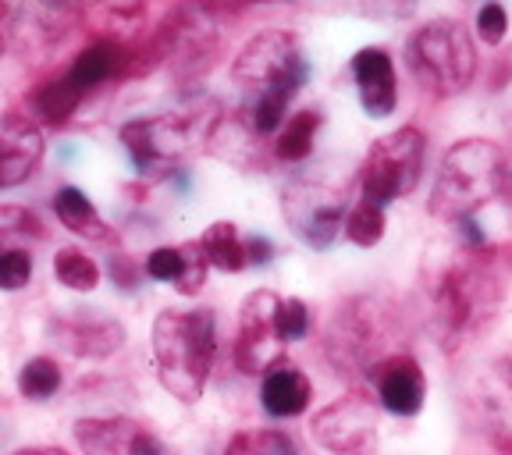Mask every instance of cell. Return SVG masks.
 <instances>
[{
    "label": "cell",
    "instance_id": "obj_1",
    "mask_svg": "<svg viewBox=\"0 0 512 455\" xmlns=\"http://www.w3.org/2000/svg\"><path fill=\"white\" fill-rule=\"evenodd\" d=\"M217 356L214 310H164L153 320V363L175 399L196 402Z\"/></svg>",
    "mask_w": 512,
    "mask_h": 455
},
{
    "label": "cell",
    "instance_id": "obj_2",
    "mask_svg": "<svg viewBox=\"0 0 512 455\" xmlns=\"http://www.w3.org/2000/svg\"><path fill=\"white\" fill-rule=\"evenodd\" d=\"M509 153L491 139H463L445 153L431 189V214L438 221H473L480 207L505 200Z\"/></svg>",
    "mask_w": 512,
    "mask_h": 455
},
{
    "label": "cell",
    "instance_id": "obj_3",
    "mask_svg": "<svg viewBox=\"0 0 512 455\" xmlns=\"http://www.w3.org/2000/svg\"><path fill=\"white\" fill-rule=\"evenodd\" d=\"M217 111H221L217 100H203V104H192L185 111L128 121V125H121V143L132 153L139 175L160 178L171 168H178L185 157H192L203 143H210L217 128Z\"/></svg>",
    "mask_w": 512,
    "mask_h": 455
},
{
    "label": "cell",
    "instance_id": "obj_4",
    "mask_svg": "<svg viewBox=\"0 0 512 455\" xmlns=\"http://www.w3.org/2000/svg\"><path fill=\"white\" fill-rule=\"evenodd\" d=\"M406 64L416 82L431 89L434 96H456L477 75V54H473L470 32L459 22H431L416 32L406 47Z\"/></svg>",
    "mask_w": 512,
    "mask_h": 455
},
{
    "label": "cell",
    "instance_id": "obj_5",
    "mask_svg": "<svg viewBox=\"0 0 512 455\" xmlns=\"http://www.w3.org/2000/svg\"><path fill=\"white\" fill-rule=\"evenodd\" d=\"M306 75H310V64L299 50V40L281 29L260 32L232 64L235 86L249 93V100L274 96V100L292 104V96L303 89Z\"/></svg>",
    "mask_w": 512,
    "mask_h": 455
},
{
    "label": "cell",
    "instance_id": "obj_6",
    "mask_svg": "<svg viewBox=\"0 0 512 455\" xmlns=\"http://www.w3.org/2000/svg\"><path fill=\"white\" fill-rule=\"evenodd\" d=\"M424 160L427 136L420 128L406 125L399 132H392V136L377 139L360 168L363 200L374 203V207H388V203L409 196L424 178Z\"/></svg>",
    "mask_w": 512,
    "mask_h": 455
},
{
    "label": "cell",
    "instance_id": "obj_7",
    "mask_svg": "<svg viewBox=\"0 0 512 455\" xmlns=\"http://www.w3.org/2000/svg\"><path fill=\"white\" fill-rule=\"evenodd\" d=\"M377 427V402L367 392L342 395L310 420L313 441L335 455H370L377 448Z\"/></svg>",
    "mask_w": 512,
    "mask_h": 455
},
{
    "label": "cell",
    "instance_id": "obj_8",
    "mask_svg": "<svg viewBox=\"0 0 512 455\" xmlns=\"http://www.w3.org/2000/svg\"><path fill=\"white\" fill-rule=\"evenodd\" d=\"M281 214H285L288 228L313 249H328L342 232V214L345 200L335 189L320 182H306L296 178L281 196Z\"/></svg>",
    "mask_w": 512,
    "mask_h": 455
},
{
    "label": "cell",
    "instance_id": "obj_9",
    "mask_svg": "<svg viewBox=\"0 0 512 455\" xmlns=\"http://www.w3.org/2000/svg\"><path fill=\"white\" fill-rule=\"evenodd\" d=\"M274 310H278V296L271 288H260L242 303L239 342H235V363H239L242 374H264L267 367H274L285 356L281 352L285 342L274 335Z\"/></svg>",
    "mask_w": 512,
    "mask_h": 455
},
{
    "label": "cell",
    "instance_id": "obj_10",
    "mask_svg": "<svg viewBox=\"0 0 512 455\" xmlns=\"http://www.w3.org/2000/svg\"><path fill=\"white\" fill-rule=\"evenodd\" d=\"M75 441L86 455H171V448L128 416H89L75 424Z\"/></svg>",
    "mask_w": 512,
    "mask_h": 455
},
{
    "label": "cell",
    "instance_id": "obj_11",
    "mask_svg": "<svg viewBox=\"0 0 512 455\" xmlns=\"http://www.w3.org/2000/svg\"><path fill=\"white\" fill-rule=\"evenodd\" d=\"M367 374L374 381V399L392 416H416L424 409L427 381L413 356H384Z\"/></svg>",
    "mask_w": 512,
    "mask_h": 455
},
{
    "label": "cell",
    "instance_id": "obj_12",
    "mask_svg": "<svg viewBox=\"0 0 512 455\" xmlns=\"http://www.w3.org/2000/svg\"><path fill=\"white\" fill-rule=\"evenodd\" d=\"M47 331L61 349H68L72 356H89V360H104V356L118 352L121 342H125L121 324H114V320H107V317H96V313H68V317H57L47 324Z\"/></svg>",
    "mask_w": 512,
    "mask_h": 455
},
{
    "label": "cell",
    "instance_id": "obj_13",
    "mask_svg": "<svg viewBox=\"0 0 512 455\" xmlns=\"http://www.w3.org/2000/svg\"><path fill=\"white\" fill-rule=\"evenodd\" d=\"M491 310L488 281L473 271H452L438 292V320L445 324L448 338H459L463 331L477 328L480 317Z\"/></svg>",
    "mask_w": 512,
    "mask_h": 455
},
{
    "label": "cell",
    "instance_id": "obj_14",
    "mask_svg": "<svg viewBox=\"0 0 512 455\" xmlns=\"http://www.w3.org/2000/svg\"><path fill=\"white\" fill-rule=\"evenodd\" d=\"M43 160V136L22 114L0 118V189L22 185Z\"/></svg>",
    "mask_w": 512,
    "mask_h": 455
},
{
    "label": "cell",
    "instance_id": "obj_15",
    "mask_svg": "<svg viewBox=\"0 0 512 455\" xmlns=\"http://www.w3.org/2000/svg\"><path fill=\"white\" fill-rule=\"evenodd\" d=\"M352 79L360 86V104L370 118H388L399 104V89H395V64L388 50L363 47L352 57Z\"/></svg>",
    "mask_w": 512,
    "mask_h": 455
},
{
    "label": "cell",
    "instance_id": "obj_16",
    "mask_svg": "<svg viewBox=\"0 0 512 455\" xmlns=\"http://www.w3.org/2000/svg\"><path fill=\"white\" fill-rule=\"evenodd\" d=\"M260 377H264V381H260V402H264V409L274 420H292V416L306 413V406H310V399H313V384L296 363H288L285 356H281V360L274 363V367H267Z\"/></svg>",
    "mask_w": 512,
    "mask_h": 455
},
{
    "label": "cell",
    "instance_id": "obj_17",
    "mask_svg": "<svg viewBox=\"0 0 512 455\" xmlns=\"http://www.w3.org/2000/svg\"><path fill=\"white\" fill-rule=\"evenodd\" d=\"M121 75H136V54L114 40H96L93 47L82 50L72 68H68V79H72L82 93H89V89H96L107 79H121Z\"/></svg>",
    "mask_w": 512,
    "mask_h": 455
},
{
    "label": "cell",
    "instance_id": "obj_18",
    "mask_svg": "<svg viewBox=\"0 0 512 455\" xmlns=\"http://www.w3.org/2000/svg\"><path fill=\"white\" fill-rule=\"evenodd\" d=\"M54 210H57V221H61L68 232L79 235V239L104 242L107 235H111L107 221L96 214V207L89 203V196L82 189H75V185H64V189H57Z\"/></svg>",
    "mask_w": 512,
    "mask_h": 455
},
{
    "label": "cell",
    "instance_id": "obj_19",
    "mask_svg": "<svg viewBox=\"0 0 512 455\" xmlns=\"http://www.w3.org/2000/svg\"><path fill=\"white\" fill-rule=\"evenodd\" d=\"M82 89L75 86L68 75H61V79H50V82H43L36 93H32V114L43 121V125H64V121L72 118L75 111H79V104H82Z\"/></svg>",
    "mask_w": 512,
    "mask_h": 455
},
{
    "label": "cell",
    "instance_id": "obj_20",
    "mask_svg": "<svg viewBox=\"0 0 512 455\" xmlns=\"http://www.w3.org/2000/svg\"><path fill=\"white\" fill-rule=\"evenodd\" d=\"M200 246H203V253H207L210 267H217V271L239 274V271H246V267H249V260H246V242L239 239V228H235L232 221L210 224L207 232H203Z\"/></svg>",
    "mask_w": 512,
    "mask_h": 455
},
{
    "label": "cell",
    "instance_id": "obj_21",
    "mask_svg": "<svg viewBox=\"0 0 512 455\" xmlns=\"http://www.w3.org/2000/svg\"><path fill=\"white\" fill-rule=\"evenodd\" d=\"M320 128V111H299L281 125L278 139H274V157L285 164H299L313 153V139Z\"/></svg>",
    "mask_w": 512,
    "mask_h": 455
},
{
    "label": "cell",
    "instance_id": "obj_22",
    "mask_svg": "<svg viewBox=\"0 0 512 455\" xmlns=\"http://www.w3.org/2000/svg\"><path fill=\"white\" fill-rule=\"evenodd\" d=\"M224 455H299V448L292 434L278 431V427H256V431L235 434Z\"/></svg>",
    "mask_w": 512,
    "mask_h": 455
},
{
    "label": "cell",
    "instance_id": "obj_23",
    "mask_svg": "<svg viewBox=\"0 0 512 455\" xmlns=\"http://www.w3.org/2000/svg\"><path fill=\"white\" fill-rule=\"evenodd\" d=\"M54 274L64 288H72V292H93L100 285V267L89 260L82 249H57L54 256Z\"/></svg>",
    "mask_w": 512,
    "mask_h": 455
},
{
    "label": "cell",
    "instance_id": "obj_24",
    "mask_svg": "<svg viewBox=\"0 0 512 455\" xmlns=\"http://www.w3.org/2000/svg\"><path fill=\"white\" fill-rule=\"evenodd\" d=\"M345 239L352 242V246L360 249H370L377 246V242L384 239V207H374V203H356V207L345 214Z\"/></svg>",
    "mask_w": 512,
    "mask_h": 455
},
{
    "label": "cell",
    "instance_id": "obj_25",
    "mask_svg": "<svg viewBox=\"0 0 512 455\" xmlns=\"http://www.w3.org/2000/svg\"><path fill=\"white\" fill-rule=\"evenodd\" d=\"M57 388H61V367H57L50 356H36V360L25 363L22 374H18V392L32 402L50 399Z\"/></svg>",
    "mask_w": 512,
    "mask_h": 455
},
{
    "label": "cell",
    "instance_id": "obj_26",
    "mask_svg": "<svg viewBox=\"0 0 512 455\" xmlns=\"http://www.w3.org/2000/svg\"><path fill=\"white\" fill-rule=\"evenodd\" d=\"M182 274L175 278V288L182 292V296H196L203 288V281H207V253H203L200 239H192V242H182Z\"/></svg>",
    "mask_w": 512,
    "mask_h": 455
},
{
    "label": "cell",
    "instance_id": "obj_27",
    "mask_svg": "<svg viewBox=\"0 0 512 455\" xmlns=\"http://www.w3.org/2000/svg\"><path fill=\"white\" fill-rule=\"evenodd\" d=\"M274 335L281 342H299V338L310 335V310H306L303 299H278V310H274Z\"/></svg>",
    "mask_w": 512,
    "mask_h": 455
},
{
    "label": "cell",
    "instance_id": "obj_28",
    "mask_svg": "<svg viewBox=\"0 0 512 455\" xmlns=\"http://www.w3.org/2000/svg\"><path fill=\"white\" fill-rule=\"evenodd\" d=\"M32 278V256L25 249H4L0 253V288L4 292H18Z\"/></svg>",
    "mask_w": 512,
    "mask_h": 455
},
{
    "label": "cell",
    "instance_id": "obj_29",
    "mask_svg": "<svg viewBox=\"0 0 512 455\" xmlns=\"http://www.w3.org/2000/svg\"><path fill=\"white\" fill-rule=\"evenodd\" d=\"M505 32H509V15H505V8L502 4H484V8L477 11V36L488 47H498V43L505 40Z\"/></svg>",
    "mask_w": 512,
    "mask_h": 455
},
{
    "label": "cell",
    "instance_id": "obj_30",
    "mask_svg": "<svg viewBox=\"0 0 512 455\" xmlns=\"http://www.w3.org/2000/svg\"><path fill=\"white\" fill-rule=\"evenodd\" d=\"M178 274H182V249L178 246H160L146 256V278L171 281V285H175Z\"/></svg>",
    "mask_w": 512,
    "mask_h": 455
},
{
    "label": "cell",
    "instance_id": "obj_31",
    "mask_svg": "<svg viewBox=\"0 0 512 455\" xmlns=\"http://www.w3.org/2000/svg\"><path fill=\"white\" fill-rule=\"evenodd\" d=\"M0 235H36V239H43V224L25 207H0Z\"/></svg>",
    "mask_w": 512,
    "mask_h": 455
},
{
    "label": "cell",
    "instance_id": "obj_32",
    "mask_svg": "<svg viewBox=\"0 0 512 455\" xmlns=\"http://www.w3.org/2000/svg\"><path fill=\"white\" fill-rule=\"evenodd\" d=\"M363 11L374 18H409L416 11V0H363Z\"/></svg>",
    "mask_w": 512,
    "mask_h": 455
},
{
    "label": "cell",
    "instance_id": "obj_33",
    "mask_svg": "<svg viewBox=\"0 0 512 455\" xmlns=\"http://www.w3.org/2000/svg\"><path fill=\"white\" fill-rule=\"evenodd\" d=\"M271 256H274V246L264 239V235H253V239H246V260L256 267H264L271 264Z\"/></svg>",
    "mask_w": 512,
    "mask_h": 455
},
{
    "label": "cell",
    "instance_id": "obj_34",
    "mask_svg": "<svg viewBox=\"0 0 512 455\" xmlns=\"http://www.w3.org/2000/svg\"><path fill=\"white\" fill-rule=\"evenodd\" d=\"M111 278L118 281L121 288H132L136 285V264H132L128 256H111Z\"/></svg>",
    "mask_w": 512,
    "mask_h": 455
},
{
    "label": "cell",
    "instance_id": "obj_35",
    "mask_svg": "<svg viewBox=\"0 0 512 455\" xmlns=\"http://www.w3.org/2000/svg\"><path fill=\"white\" fill-rule=\"evenodd\" d=\"M15 455H68V452H61V448H18Z\"/></svg>",
    "mask_w": 512,
    "mask_h": 455
},
{
    "label": "cell",
    "instance_id": "obj_36",
    "mask_svg": "<svg viewBox=\"0 0 512 455\" xmlns=\"http://www.w3.org/2000/svg\"><path fill=\"white\" fill-rule=\"evenodd\" d=\"M0 253H4V246H0Z\"/></svg>",
    "mask_w": 512,
    "mask_h": 455
}]
</instances>
